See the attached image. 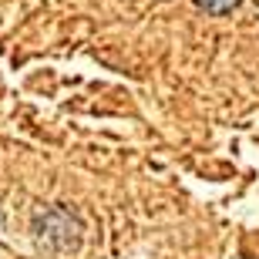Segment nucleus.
<instances>
[{"instance_id": "1", "label": "nucleus", "mask_w": 259, "mask_h": 259, "mask_svg": "<svg viewBox=\"0 0 259 259\" xmlns=\"http://www.w3.org/2000/svg\"><path fill=\"white\" fill-rule=\"evenodd\" d=\"M236 4H239V0H195V7H202L205 14H215V17H219V14H229Z\"/></svg>"}]
</instances>
